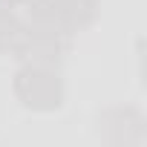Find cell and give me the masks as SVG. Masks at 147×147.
Here are the masks:
<instances>
[{
  "instance_id": "6da1fadb",
  "label": "cell",
  "mask_w": 147,
  "mask_h": 147,
  "mask_svg": "<svg viewBox=\"0 0 147 147\" xmlns=\"http://www.w3.org/2000/svg\"><path fill=\"white\" fill-rule=\"evenodd\" d=\"M18 35H20V29H18V23H15V18L0 6V49H6V46H12L15 40H18Z\"/></svg>"
},
{
  "instance_id": "7a4b0ae2",
  "label": "cell",
  "mask_w": 147,
  "mask_h": 147,
  "mask_svg": "<svg viewBox=\"0 0 147 147\" xmlns=\"http://www.w3.org/2000/svg\"><path fill=\"white\" fill-rule=\"evenodd\" d=\"M9 3H15V0H9Z\"/></svg>"
}]
</instances>
